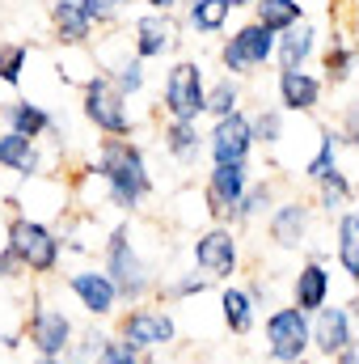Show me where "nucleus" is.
Here are the masks:
<instances>
[{"mask_svg":"<svg viewBox=\"0 0 359 364\" xmlns=\"http://www.w3.org/2000/svg\"><path fill=\"white\" fill-rule=\"evenodd\" d=\"M148 4H153V13H170V9H174L178 0H148Z\"/></svg>","mask_w":359,"mask_h":364,"instance_id":"37998d69","label":"nucleus"},{"mask_svg":"<svg viewBox=\"0 0 359 364\" xmlns=\"http://www.w3.org/2000/svg\"><path fill=\"white\" fill-rule=\"evenodd\" d=\"M0 199H4V186H0Z\"/></svg>","mask_w":359,"mask_h":364,"instance_id":"8fccbe9b","label":"nucleus"},{"mask_svg":"<svg viewBox=\"0 0 359 364\" xmlns=\"http://www.w3.org/2000/svg\"><path fill=\"white\" fill-rule=\"evenodd\" d=\"M250 161L245 166H211L207 170V182H203V208L216 225H228L233 208L241 203L245 186H250Z\"/></svg>","mask_w":359,"mask_h":364,"instance_id":"4468645a","label":"nucleus"},{"mask_svg":"<svg viewBox=\"0 0 359 364\" xmlns=\"http://www.w3.org/2000/svg\"><path fill=\"white\" fill-rule=\"evenodd\" d=\"M26 64H30V47L26 43H4L0 47V85L17 90L21 77H26Z\"/></svg>","mask_w":359,"mask_h":364,"instance_id":"f704fd0d","label":"nucleus"},{"mask_svg":"<svg viewBox=\"0 0 359 364\" xmlns=\"http://www.w3.org/2000/svg\"><path fill=\"white\" fill-rule=\"evenodd\" d=\"M0 246L13 255V263L21 267V275H34V279H51L64 267V237L47 220H38V216H26V212L9 216Z\"/></svg>","mask_w":359,"mask_h":364,"instance_id":"7ed1b4c3","label":"nucleus"},{"mask_svg":"<svg viewBox=\"0 0 359 364\" xmlns=\"http://www.w3.org/2000/svg\"><path fill=\"white\" fill-rule=\"evenodd\" d=\"M228 4H233V9H245V4H254V0H228Z\"/></svg>","mask_w":359,"mask_h":364,"instance_id":"c03bdc74","label":"nucleus"},{"mask_svg":"<svg viewBox=\"0 0 359 364\" xmlns=\"http://www.w3.org/2000/svg\"><path fill=\"white\" fill-rule=\"evenodd\" d=\"M359 335H355V314L351 305H338L330 301L326 309H317L309 318V352L313 360H334L343 348H351Z\"/></svg>","mask_w":359,"mask_h":364,"instance_id":"9b49d317","label":"nucleus"},{"mask_svg":"<svg viewBox=\"0 0 359 364\" xmlns=\"http://www.w3.org/2000/svg\"><path fill=\"white\" fill-rule=\"evenodd\" d=\"M330 170H338V136H334V127H326V132H321V144H317V153L304 161V178L317 186V182L326 178Z\"/></svg>","mask_w":359,"mask_h":364,"instance_id":"2f4dec72","label":"nucleus"},{"mask_svg":"<svg viewBox=\"0 0 359 364\" xmlns=\"http://www.w3.org/2000/svg\"><path fill=\"white\" fill-rule=\"evenodd\" d=\"M51 26H55V38L68 43V47H85L93 34V21L81 13L77 0H55L51 4Z\"/></svg>","mask_w":359,"mask_h":364,"instance_id":"393cba45","label":"nucleus"},{"mask_svg":"<svg viewBox=\"0 0 359 364\" xmlns=\"http://www.w3.org/2000/svg\"><path fill=\"white\" fill-rule=\"evenodd\" d=\"M263 322V314L254 309V301L245 296L241 284H220V326L233 335V339H245L254 335Z\"/></svg>","mask_w":359,"mask_h":364,"instance_id":"412c9836","label":"nucleus"},{"mask_svg":"<svg viewBox=\"0 0 359 364\" xmlns=\"http://www.w3.org/2000/svg\"><path fill=\"white\" fill-rule=\"evenodd\" d=\"M0 132H4V123H0Z\"/></svg>","mask_w":359,"mask_h":364,"instance_id":"3c124183","label":"nucleus"},{"mask_svg":"<svg viewBox=\"0 0 359 364\" xmlns=\"http://www.w3.org/2000/svg\"><path fill=\"white\" fill-rule=\"evenodd\" d=\"M250 132H254V149H258V144H263V149H275V144L283 140V110L263 106L258 114H250Z\"/></svg>","mask_w":359,"mask_h":364,"instance_id":"72a5a7b5","label":"nucleus"},{"mask_svg":"<svg viewBox=\"0 0 359 364\" xmlns=\"http://www.w3.org/2000/svg\"><path fill=\"white\" fill-rule=\"evenodd\" d=\"M123 348H131L140 360H148L153 352H165L178 343V318L174 309H165L161 301H144V305H123L114 314V331H110Z\"/></svg>","mask_w":359,"mask_h":364,"instance_id":"20e7f679","label":"nucleus"},{"mask_svg":"<svg viewBox=\"0 0 359 364\" xmlns=\"http://www.w3.org/2000/svg\"><path fill=\"white\" fill-rule=\"evenodd\" d=\"M270 55H275V34H270L267 26H258V21H245L220 47V64H224L228 77H250V73L267 68Z\"/></svg>","mask_w":359,"mask_h":364,"instance_id":"9d476101","label":"nucleus"},{"mask_svg":"<svg viewBox=\"0 0 359 364\" xmlns=\"http://www.w3.org/2000/svg\"><path fill=\"white\" fill-rule=\"evenodd\" d=\"M93 364H144L131 348H123L114 335H106L101 339V348H97V356H93Z\"/></svg>","mask_w":359,"mask_h":364,"instance_id":"e433bc0d","label":"nucleus"},{"mask_svg":"<svg viewBox=\"0 0 359 364\" xmlns=\"http://www.w3.org/2000/svg\"><path fill=\"white\" fill-rule=\"evenodd\" d=\"M241 288H245V296L254 301V309H258V314H263V309H275V305H270V284H267V279H258V275H254V279H245Z\"/></svg>","mask_w":359,"mask_h":364,"instance_id":"ea45409f","label":"nucleus"},{"mask_svg":"<svg viewBox=\"0 0 359 364\" xmlns=\"http://www.w3.org/2000/svg\"><path fill=\"white\" fill-rule=\"evenodd\" d=\"M17 279H26V275H21V267L13 263V255L0 246V284H17Z\"/></svg>","mask_w":359,"mask_h":364,"instance_id":"a19ab883","label":"nucleus"},{"mask_svg":"<svg viewBox=\"0 0 359 364\" xmlns=\"http://www.w3.org/2000/svg\"><path fill=\"white\" fill-rule=\"evenodd\" d=\"M110 77V85L123 93V97H131V93L144 90V60H123L114 73H106Z\"/></svg>","mask_w":359,"mask_h":364,"instance_id":"c9c22d12","label":"nucleus"},{"mask_svg":"<svg viewBox=\"0 0 359 364\" xmlns=\"http://www.w3.org/2000/svg\"><path fill=\"white\" fill-rule=\"evenodd\" d=\"M0 123H4V132H17V136H26V140H43L47 132H60V119H55L47 106L30 102V97L4 102V106H0Z\"/></svg>","mask_w":359,"mask_h":364,"instance_id":"a211bd4d","label":"nucleus"},{"mask_svg":"<svg viewBox=\"0 0 359 364\" xmlns=\"http://www.w3.org/2000/svg\"><path fill=\"white\" fill-rule=\"evenodd\" d=\"M161 106L170 119L178 123H199L203 110H207V81H203V68L194 60H178L170 73H165V90H161Z\"/></svg>","mask_w":359,"mask_h":364,"instance_id":"1a4fd4ad","label":"nucleus"},{"mask_svg":"<svg viewBox=\"0 0 359 364\" xmlns=\"http://www.w3.org/2000/svg\"><path fill=\"white\" fill-rule=\"evenodd\" d=\"M270 208H275V182L270 178H258L245 186V195H241V203L233 208V216H228V225L233 229H241V225H254L258 216H267Z\"/></svg>","mask_w":359,"mask_h":364,"instance_id":"a878e982","label":"nucleus"},{"mask_svg":"<svg viewBox=\"0 0 359 364\" xmlns=\"http://www.w3.org/2000/svg\"><path fill=\"white\" fill-rule=\"evenodd\" d=\"M203 136H207L211 166H245L250 153H254V132H250V114L245 110L211 119V132H203Z\"/></svg>","mask_w":359,"mask_h":364,"instance_id":"ddd939ff","label":"nucleus"},{"mask_svg":"<svg viewBox=\"0 0 359 364\" xmlns=\"http://www.w3.org/2000/svg\"><path fill=\"white\" fill-rule=\"evenodd\" d=\"M334 263H338V272L347 275L351 284H359V212L355 208H347V212H338L334 216Z\"/></svg>","mask_w":359,"mask_h":364,"instance_id":"5701e85b","label":"nucleus"},{"mask_svg":"<svg viewBox=\"0 0 359 364\" xmlns=\"http://www.w3.org/2000/svg\"><path fill=\"white\" fill-rule=\"evenodd\" d=\"M60 364H77V360H68V356H64V360H60Z\"/></svg>","mask_w":359,"mask_h":364,"instance_id":"09e8293b","label":"nucleus"},{"mask_svg":"<svg viewBox=\"0 0 359 364\" xmlns=\"http://www.w3.org/2000/svg\"><path fill=\"white\" fill-rule=\"evenodd\" d=\"M30 364H60V360H43V356H34V360H30Z\"/></svg>","mask_w":359,"mask_h":364,"instance_id":"a18cd8bd","label":"nucleus"},{"mask_svg":"<svg viewBox=\"0 0 359 364\" xmlns=\"http://www.w3.org/2000/svg\"><path fill=\"white\" fill-rule=\"evenodd\" d=\"M313 233V203L309 199H279L267 212V237L275 250H304Z\"/></svg>","mask_w":359,"mask_h":364,"instance_id":"2eb2a0df","label":"nucleus"},{"mask_svg":"<svg viewBox=\"0 0 359 364\" xmlns=\"http://www.w3.org/2000/svg\"><path fill=\"white\" fill-rule=\"evenodd\" d=\"M136 60H161L178 47V21L170 13H144L136 17Z\"/></svg>","mask_w":359,"mask_h":364,"instance_id":"f3484780","label":"nucleus"},{"mask_svg":"<svg viewBox=\"0 0 359 364\" xmlns=\"http://www.w3.org/2000/svg\"><path fill=\"white\" fill-rule=\"evenodd\" d=\"M330 296H334V275H330V267H326V259H304L300 267H296V275H292V301L287 305H296L300 314H317V309H326L330 305Z\"/></svg>","mask_w":359,"mask_h":364,"instance_id":"dca6fc26","label":"nucleus"},{"mask_svg":"<svg viewBox=\"0 0 359 364\" xmlns=\"http://www.w3.org/2000/svg\"><path fill=\"white\" fill-rule=\"evenodd\" d=\"M355 26H359V0H355Z\"/></svg>","mask_w":359,"mask_h":364,"instance_id":"de8ad7c7","label":"nucleus"},{"mask_svg":"<svg viewBox=\"0 0 359 364\" xmlns=\"http://www.w3.org/2000/svg\"><path fill=\"white\" fill-rule=\"evenodd\" d=\"M254 13H258L254 21L267 26L270 34H283V30L304 21V4L300 0H254Z\"/></svg>","mask_w":359,"mask_h":364,"instance_id":"bb28decb","label":"nucleus"},{"mask_svg":"<svg viewBox=\"0 0 359 364\" xmlns=\"http://www.w3.org/2000/svg\"><path fill=\"white\" fill-rule=\"evenodd\" d=\"M77 4H81V13L89 17L93 26H106V21H114L118 4H127V0H77Z\"/></svg>","mask_w":359,"mask_h":364,"instance_id":"58836bf2","label":"nucleus"},{"mask_svg":"<svg viewBox=\"0 0 359 364\" xmlns=\"http://www.w3.org/2000/svg\"><path fill=\"white\" fill-rule=\"evenodd\" d=\"M313 51H317V30L309 21H300V26L275 34V55L270 60L279 64V73H292V68H304Z\"/></svg>","mask_w":359,"mask_h":364,"instance_id":"4be33fe9","label":"nucleus"},{"mask_svg":"<svg viewBox=\"0 0 359 364\" xmlns=\"http://www.w3.org/2000/svg\"><path fill=\"white\" fill-rule=\"evenodd\" d=\"M101 272L110 275V284L118 288V301L123 305H144V301L157 296V272L140 255L127 220H118L106 233V242H101Z\"/></svg>","mask_w":359,"mask_h":364,"instance_id":"f03ea898","label":"nucleus"},{"mask_svg":"<svg viewBox=\"0 0 359 364\" xmlns=\"http://www.w3.org/2000/svg\"><path fill=\"white\" fill-rule=\"evenodd\" d=\"M93 170H97V178L106 186V199L118 212H136L157 186L153 170H148V157H144V149L136 140H101Z\"/></svg>","mask_w":359,"mask_h":364,"instance_id":"f257e3e1","label":"nucleus"},{"mask_svg":"<svg viewBox=\"0 0 359 364\" xmlns=\"http://www.w3.org/2000/svg\"><path fill=\"white\" fill-rule=\"evenodd\" d=\"M190 263L194 272L207 275L211 284H233L241 275V237L233 225H207L190 242Z\"/></svg>","mask_w":359,"mask_h":364,"instance_id":"423d86ee","label":"nucleus"},{"mask_svg":"<svg viewBox=\"0 0 359 364\" xmlns=\"http://www.w3.org/2000/svg\"><path fill=\"white\" fill-rule=\"evenodd\" d=\"M334 136H338V144H351V149H359V97L343 106V119H338Z\"/></svg>","mask_w":359,"mask_h":364,"instance_id":"4c0bfd02","label":"nucleus"},{"mask_svg":"<svg viewBox=\"0 0 359 364\" xmlns=\"http://www.w3.org/2000/svg\"><path fill=\"white\" fill-rule=\"evenodd\" d=\"M351 314H359V296H355V305H351Z\"/></svg>","mask_w":359,"mask_h":364,"instance_id":"49530a36","label":"nucleus"},{"mask_svg":"<svg viewBox=\"0 0 359 364\" xmlns=\"http://www.w3.org/2000/svg\"><path fill=\"white\" fill-rule=\"evenodd\" d=\"M233 110H241V81H237V77H220L216 85H207V110H203V114L224 119V114H233Z\"/></svg>","mask_w":359,"mask_h":364,"instance_id":"7c9ffc66","label":"nucleus"},{"mask_svg":"<svg viewBox=\"0 0 359 364\" xmlns=\"http://www.w3.org/2000/svg\"><path fill=\"white\" fill-rule=\"evenodd\" d=\"M330 364H359V339L351 343V348H343V352H338Z\"/></svg>","mask_w":359,"mask_h":364,"instance_id":"79ce46f5","label":"nucleus"},{"mask_svg":"<svg viewBox=\"0 0 359 364\" xmlns=\"http://www.w3.org/2000/svg\"><path fill=\"white\" fill-rule=\"evenodd\" d=\"M355 60H359V47L334 38V47L326 51V81H330V85H347L351 73H355Z\"/></svg>","mask_w":359,"mask_h":364,"instance_id":"473e14b6","label":"nucleus"},{"mask_svg":"<svg viewBox=\"0 0 359 364\" xmlns=\"http://www.w3.org/2000/svg\"><path fill=\"white\" fill-rule=\"evenodd\" d=\"M81 114L89 119L106 140H131V132H136V119L127 110V97L110 85L106 73H93L89 81L81 85Z\"/></svg>","mask_w":359,"mask_h":364,"instance_id":"6e6552de","label":"nucleus"},{"mask_svg":"<svg viewBox=\"0 0 359 364\" xmlns=\"http://www.w3.org/2000/svg\"><path fill=\"white\" fill-rule=\"evenodd\" d=\"M263 326V356L267 364H300L309 352V314H300L296 305H275L267 309Z\"/></svg>","mask_w":359,"mask_h":364,"instance_id":"0eeeda50","label":"nucleus"},{"mask_svg":"<svg viewBox=\"0 0 359 364\" xmlns=\"http://www.w3.org/2000/svg\"><path fill=\"white\" fill-rule=\"evenodd\" d=\"M228 13H233V4H228V0H190L186 21H190L199 34H220V30H224V21H228Z\"/></svg>","mask_w":359,"mask_h":364,"instance_id":"c756f323","label":"nucleus"},{"mask_svg":"<svg viewBox=\"0 0 359 364\" xmlns=\"http://www.w3.org/2000/svg\"><path fill=\"white\" fill-rule=\"evenodd\" d=\"M211 288H216V284H211L207 275L182 272V275H174L170 284H157V296H161V305H182V301L203 296V292H211Z\"/></svg>","mask_w":359,"mask_h":364,"instance_id":"c85d7f7f","label":"nucleus"},{"mask_svg":"<svg viewBox=\"0 0 359 364\" xmlns=\"http://www.w3.org/2000/svg\"><path fill=\"white\" fill-rule=\"evenodd\" d=\"M77 331H81L77 318H72L68 309L43 301V296L30 301L26 322H21V339H26L30 352L43 356V360H64V356L72 352V343H77Z\"/></svg>","mask_w":359,"mask_h":364,"instance_id":"39448f33","label":"nucleus"},{"mask_svg":"<svg viewBox=\"0 0 359 364\" xmlns=\"http://www.w3.org/2000/svg\"><path fill=\"white\" fill-rule=\"evenodd\" d=\"M161 149H165V157H174L178 166H190V161H199V153H207V136L199 132V123H178V119H170V123L161 127Z\"/></svg>","mask_w":359,"mask_h":364,"instance_id":"b1692460","label":"nucleus"},{"mask_svg":"<svg viewBox=\"0 0 359 364\" xmlns=\"http://www.w3.org/2000/svg\"><path fill=\"white\" fill-rule=\"evenodd\" d=\"M64 288L72 292V301L85 309L89 322H114V314L123 309L118 301V288L110 284V275L101 267H77V272L64 275Z\"/></svg>","mask_w":359,"mask_h":364,"instance_id":"f8f14e48","label":"nucleus"},{"mask_svg":"<svg viewBox=\"0 0 359 364\" xmlns=\"http://www.w3.org/2000/svg\"><path fill=\"white\" fill-rule=\"evenodd\" d=\"M0 170L21 182H34L43 174V149H38V140H26L17 132H0Z\"/></svg>","mask_w":359,"mask_h":364,"instance_id":"6ab92c4d","label":"nucleus"},{"mask_svg":"<svg viewBox=\"0 0 359 364\" xmlns=\"http://www.w3.org/2000/svg\"><path fill=\"white\" fill-rule=\"evenodd\" d=\"M321 93H326V81L304 73V68L279 73V106L292 110V114H313L321 106Z\"/></svg>","mask_w":359,"mask_h":364,"instance_id":"aec40b11","label":"nucleus"},{"mask_svg":"<svg viewBox=\"0 0 359 364\" xmlns=\"http://www.w3.org/2000/svg\"><path fill=\"white\" fill-rule=\"evenodd\" d=\"M351 199H355V186H351V178H347L343 170H330L326 178L317 182V208H321L330 220H334L338 212H347Z\"/></svg>","mask_w":359,"mask_h":364,"instance_id":"cd10ccee","label":"nucleus"}]
</instances>
